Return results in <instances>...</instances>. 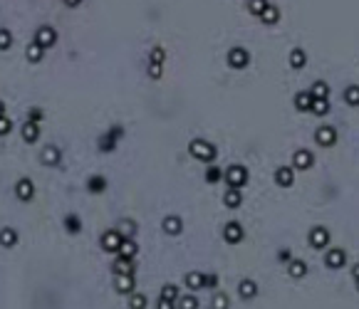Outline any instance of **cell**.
Listing matches in <instances>:
<instances>
[{"label": "cell", "instance_id": "16", "mask_svg": "<svg viewBox=\"0 0 359 309\" xmlns=\"http://www.w3.org/2000/svg\"><path fill=\"white\" fill-rule=\"evenodd\" d=\"M161 230L166 232V235H181V230H184V220H181L178 215H166L163 223H161Z\"/></svg>", "mask_w": 359, "mask_h": 309}, {"label": "cell", "instance_id": "41", "mask_svg": "<svg viewBox=\"0 0 359 309\" xmlns=\"http://www.w3.org/2000/svg\"><path fill=\"white\" fill-rule=\"evenodd\" d=\"M149 60H151V65H163V60H166V50H163V47H154Z\"/></svg>", "mask_w": 359, "mask_h": 309}, {"label": "cell", "instance_id": "22", "mask_svg": "<svg viewBox=\"0 0 359 309\" xmlns=\"http://www.w3.org/2000/svg\"><path fill=\"white\" fill-rule=\"evenodd\" d=\"M292 104H295L297 112H310V107H312V94H310V92H297L295 99H292Z\"/></svg>", "mask_w": 359, "mask_h": 309}, {"label": "cell", "instance_id": "28", "mask_svg": "<svg viewBox=\"0 0 359 309\" xmlns=\"http://www.w3.org/2000/svg\"><path fill=\"white\" fill-rule=\"evenodd\" d=\"M268 5H270V0H248V13L255 15V18H260L268 10Z\"/></svg>", "mask_w": 359, "mask_h": 309}, {"label": "cell", "instance_id": "19", "mask_svg": "<svg viewBox=\"0 0 359 309\" xmlns=\"http://www.w3.org/2000/svg\"><path fill=\"white\" fill-rule=\"evenodd\" d=\"M287 274H290L292 279H300V277H305V274H307V262H305V260H297V257H292V260L287 262Z\"/></svg>", "mask_w": 359, "mask_h": 309}, {"label": "cell", "instance_id": "10", "mask_svg": "<svg viewBox=\"0 0 359 309\" xmlns=\"http://www.w3.org/2000/svg\"><path fill=\"white\" fill-rule=\"evenodd\" d=\"M315 141H317L319 146H334V141H337V129L334 126H319L317 131H315Z\"/></svg>", "mask_w": 359, "mask_h": 309}, {"label": "cell", "instance_id": "29", "mask_svg": "<svg viewBox=\"0 0 359 309\" xmlns=\"http://www.w3.org/2000/svg\"><path fill=\"white\" fill-rule=\"evenodd\" d=\"M178 297H181V292H178V287L176 284H163V289H161V297L159 299H166V302H178Z\"/></svg>", "mask_w": 359, "mask_h": 309}, {"label": "cell", "instance_id": "49", "mask_svg": "<svg viewBox=\"0 0 359 309\" xmlns=\"http://www.w3.org/2000/svg\"><path fill=\"white\" fill-rule=\"evenodd\" d=\"M62 3H65L67 8H77V5H80L82 0H62Z\"/></svg>", "mask_w": 359, "mask_h": 309}, {"label": "cell", "instance_id": "5", "mask_svg": "<svg viewBox=\"0 0 359 309\" xmlns=\"http://www.w3.org/2000/svg\"><path fill=\"white\" fill-rule=\"evenodd\" d=\"M324 265H327L329 270H342V267L347 265V250H342V247H332V250H327V255H324Z\"/></svg>", "mask_w": 359, "mask_h": 309}, {"label": "cell", "instance_id": "33", "mask_svg": "<svg viewBox=\"0 0 359 309\" xmlns=\"http://www.w3.org/2000/svg\"><path fill=\"white\" fill-rule=\"evenodd\" d=\"M260 20L265 23V25H275L280 20V8H275V5H268V10L260 15Z\"/></svg>", "mask_w": 359, "mask_h": 309}, {"label": "cell", "instance_id": "15", "mask_svg": "<svg viewBox=\"0 0 359 309\" xmlns=\"http://www.w3.org/2000/svg\"><path fill=\"white\" fill-rule=\"evenodd\" d=\"M186 287L191 289V294L199 292V289H206V272H201V270L189 272L186 274Z\"/></svg>", "mask_w": 359, "mask_h": 309}, {"label": "cell", "instance_id": "20", "mask_svg": "<svg viewBox=\"0 0 359 309\" xmlns=\"http://www.w3.org/2000/svg\"><path fill=\"white\" fill-rule=\"evenodd\" d=\"M23 139H25L28 144H35V141L40 139V124L25 121V124H23Z\"/></svg>", "mask_w": 359, "mask_h": 309}, {"label": "cell", "instance_id": "50", "mask_svg": "<svg viewBox=\"0 0 359 309\" xmlns=\"http://www.w3.org/2000/svg\"><path fill=\"white\" fill-rule=\"evenodd\" d=\"M352 277H354V279H359V262L352 267Z\"/></svg>", "mask_w": 359, "mask_h": 309}, {"label": "cell", "instance_id": "1", "mask_svg": "<svg viewBox=\"0 0 359 309\" xmlns=\"http://www.w3.org/2000/svg\"><path fill=\"white\" fill-rule=\"evenodd\" d=\"M189 154L194 156L196 161H201V163H213L216 156H218V151H216V146H213L211 141H206V139H194V141L189 144Z\"/></svg>", "mask_w": 359, "mask_h": 309}, {"label": "cell", "instance_id": "27", "mask_svg": "<svg viewBox=\"0 0 359 309\" xmlns=\"http://www.w3.org/2000/svg\"><path fill=\"white\" fill-rule=\"evenodd\" d=\"M112 270H114V274H134L131 260H124V257H119V255H117V260H114Z\"/></svg>", "mask_w": 359, "mask_h": 309}, {"label": "cell", "instance_id": "39", "mask_svg": "<svg viewBox=\"0 0 359 309\" xmlns=\"http://www.w3.org/2000/svg\"><path fill=\"white\" fill-rule=\"evenodd\" d=\"M65 228H67V232H72V235H75V232H80L82 230L80 218H77V215H67V218H65Z\"/></svg>", "mask_w": 359, "mask_h": 309}, {"label": "cell", "instance_id": "24", "mask_svg": "<svg viewBox=\"0 0 359 309\" xmlns=\"http://www.w3.org/2000/svg\"><path fill=\"white\" fill-rule=\"evenodd\" d=\"M136 250H139V247H136V242L124 237V242H121V247H119V252H117V255L124 257V260H134V257H136Z\"/></svg>", "mask_w": 359, "mask_h": 309}, {"label": "cell", "instance_id": "34", "mask_svg": "<svg viewBox=\"0 0 359 309\" xmlns=\"http://www.w3.org/2000/svg\"><path fill=\"white\" fill-rule=\"evenodd\" d=\"M310 112H312V114H317V116H327L329 114V102H327V99H315V97H312V107H310Z\"/></svg>", "mask_w": 359, "mask_h": 309}, {"label": "cell", "instance_id": "23", "mask_svg": "<svg viewBox=\"0 0 359 309\" xmlns=\"http://www.w3.org/2000/svg\"><path fill=\"white\" fill-rule=\"evenodd\" d=\"M223 203H226L228 208H238L240 203H243V191H240V188H228V191L223 193Z\"/></svg>", "mask_w": 359, "mask_h": 309}, {"label": "cell", "instance_id": "47", "mask_svg": "<svg viewBox=\"0 0 359 309\" xmlns=\"http://www.w3.org/2000/svg\"><path fill=\"white\" fill-rule=\"evenodd\" d=\"M218 287V274H206V289H216Z\"/></svg>", "mask_w": 359, "mask_h": 309}, {"label": "cell", "instance_id": "14", "mask_svg": "<svg viewBox=\"0 0 359 309\" xmlns=\"http://www.w3.org/2000/svg\"><path fill=\"white\" fill-rule=\"evenodd\" d=\"M114 289L119 294H134V274H114Z\"/></svg>", "mask_w": 359, "mask_h": 309}, {"label": "cell", "instance_id": "2", "mask_svg": "<svg viewBox=\"0 0 359 309\" xmlns=\"http://www.w3.org/2000/svg\"><path fill=\"white\" fill-rule=\"evenodd\" d=\"M223 178H226L228 188H243V186L248 183V168H245V166H238V163H236V166L226 168Z\"/></svg>", "mask_w": 359, "mask_h": 309}, {"label": "cell", "instance_id": "30", "mask_svg": "<svg viewBox=\"0 0 359 309\" xmlns=\"http://www.w3.org/2000/svg\"><path fill=\"white\" fill-rule=\"evenodd\" d=\"M310 94H312L315 99H327V97H329V84H327V82H322V79H317V82L312 84Z\"/></svg>", "mask_w": 359, "mask_h": 309}, {"label": "cell", "instance_id": "37", "mask_svg": "<svg viewBox=\"0 0 359 309\" xmlns=\"http://www.w3.org/2000/svg\"><path fill=\"white\" fill-rule=\"evenodd\" d=\"M119 232L126 237V240H131V237H134V232H136V223H134V220H129V218H124V220L119 223Z\"/></svg>", "mask_w": 359, "mask_h": 309}, {"label": "cell", "instance_id": "25", "mask_svg": "<svg viewBox=\"0 0 359 309\" xmlns=\"http://www.w3.org/2000/svg\"><path fill=\"white\" fill-rule=\"evenodd\" d=\"M25 57H28L30 62H42V57H45V47H40L38 42H30V45L25 47Z\"/></svg>", "mask_w": 359, "mask_h": 309}, {"label": "cell", "instance_id": "4", "mask_svg": "<svg viewBox=\"0 0 359 309\" xmlns=\"http://www.w3.org/2000/svg\"><path fill=\"white\" fill-rule=\"evenodd\" d=\"M228 65H231L233 70H245V67L250 65V52H248L245 47H231V52H228Z\"/></svg>", "mask_w": 359, "mask_h": 309}, {"label": "cell", "instance_id": "43", "mask_svg": "<svg viewBox=\"0 0 359 309\" xmlns=\"http://www.w3.org/2000/svg\"><path fill=\"white\" fill-rule=\"evenodd\" d=\"M42 119H45V112H42V109H38V107H33V109H30V114H28V121L42 124Z\"/></svg>", "mask_w": 359, "mask_h": 309}, {"label": "cell", "instance_id": "9", "mask_svg": "<svg viewBox=\"0 0 359 309\" xmlns=\"http://www.w3.org/2000/svg\"><path fill=\"white\" fill-rule=\"evenodd\" d=\"M312 163H315V156H312V151H307V149H300V151L292 154V168H295V171H307Z\"/></svg>", "mask_w": 359, "mask_h": 309}, {"label": "cell", "instance_id": "11", "mask_svg": "<svg viewBox=\"0 0 359 309\" xmlns=\"http://www.w3.org/2000/svg\"><path fill=\"white\" fill-rule=\"evenodd\" d=\"M33 42H38V45H40V47H45V50H47V47H52V45L57 42V33H55V28L42 25L40 30L35 33V40H33Z\"/></svg>", "mask_w": 359, "mask_h": 309}, {"label": "cell", "instance_id": "7", "mask_svg": "<svg viewBox=\"0 0 359 309\" xmlns=\"http://www.w3.org/2000/svg\"><path fill=\"white\" fill-rule=\"evenodd\" d=\"M243 225H240L238 220H228L226 225H223V240L228 242V245H238L240 240H243Z\"/></svg>", "mask_w": 359, "mask_h": 309}, {"label": "cell", "instance_id": "17", "mask_svg": "<svg viewBox=\"0 0 359 309\" xmlns=\"http://www.w3.org/2000/svg\"><path fill=\"white\" fill-rule=\"evenodd\" d=\"M15 195H18L20 200H30V198L35 195V186H33V181H30V178H20V181L15 183Z\"/></svg>", "mask_w": 359, "mask_h": 309}, {"label": "cell", "instance_id": "44", "mask_svg": "<svg viewBox=\"0 0 359 309\" xmlns=\"http://www.w3.org/2000/svg\"><path fill=\"white\" fill-rule=\"evenodd\" d=\"M10 129H13V121L8 116H0V136H8Z\"/></svg>", "mask_w": 359, "mask_h": 309}, {"label": "cell", "instance_id": "31", "mask_svg": "<svg viewBox=\"0 0 359 309\" xmlns=\"http://www.w3.org/2000/svg\"><path fill=\"white\" fill-rule=\"evenodd\" d=\"M104 188H107V178H102V176H92L87 181V191H92V193H104Z\"/></svg>", "mask_w": 359, "mask_h": 309}, {"label": "cell", "instance_id": "45", "mask_svg": "<svg viewBox=\"0 0 359 309\" xmlns=\"http://www.w3.org/2000/svg\"><path fill=\"white\" fill-rule=\"evenodd\" d=\"M161 75H163V65H149V77L161 79Z\"/></svg>", "mask_w": 359, "mask_h": 309}, {"label": "cell", "instance_id": "46", "mask_svg": "<svg viewBox=\"0 0 359 309\" xmlns=\"http://www.w3.org/2000/svg\"><path fill=\"white\" fill-rule=\"evenodd\" d=\"M278 260L280 262H290V260H292V250H290V247H282L278 252Z\"/></svg>", "mask_w": 359, "mask_h": 309}, {"label": "cell", "instance_id": "52", "mask_svg": "<svg viewBox=\"0 0 359 309\" xmlns=\"http://www.w3.org/2000/svg\"><path fill=\"white\" fill-rule=\"evenodd\" d=\"M354 284H357V289H359V279H354Z\"/></svg>", "mask_w": 359, "mask_h": 309}, {"label": "cell", "instance_id": "18", "mask_svg": "<svg viewBox=\"0 0 359 309\" xmlns=\"http://www.w3.org/2000/svg\"><path fill=\"white\" fill-rule=\"evenodd\" d=\"M40 161L45 163V166H57V163L62 161V151H60L57 146H45Z\"/></svg>", "mask_w": 359, "mask_h": 309}, {"label": "cell", "instance_id": "8", "mask_svg": "<svg viewBox=\"0 0 359 309\" xmlns=\"http://www.w3.org/2000/svg\"><path fill=\"white\" fill-rule=\"evenodd\" d=\"M121 136H124V129H121V126H114L112 131H107V134L99 139V149H102L104 154L114 151V146H117V141H119Z\"/></svg>", "mask_w": 359, "mask_h": 309}, {"label": "cell", "instance_id": "6", "mask_svg": "<svg viewBox=\"0 0 359 309\" xmlns=\"http://www.w3.org/2000/svg\"><path fill=\"white\" fill-rule=\"evenodd\" d=\"M310 247L312 250H324L327 245H329V230L327 228H322V225H315L312 230H310Z\"/></svg>", "mask_w": 359, "mask_h": 309}, {"label": "cell", "instance_id": "13", "mask_svg": "<svg viewBox=\"0 0 359 309\" xmlns=\"http://www.w3.org/2000/svg\"><path fill=\"white\" fill-rule=\"evenodd\" d=\"M275 183H278L280 188H290L295 183V168L292 166H280L278 171H275Z\"/></svg>", "mask_w": 359, "mask_h": 309}, {"label": "cell", "instance_id": "32", "mask_svg": "<svg viewBox=\"0 0 359 309\" xmlns=\"http://www.w3.org/2000/svg\"><path fill=\"white\" fill-rule=\"evenodd\" d=\"M344 102L349 107H359V84H349L344 89Z\"/></svg>", "mask_w": 359, "mask_h": 309}, {"label": "cell", "instance_id": "42", "mask_svg": "<svg viewBox=\"0 0 359 309\" xmlns=\"http://www.w3.org/2000/svg\"><path fill=\"white\" fill-rule=\"evenodd\" d=\"M10 45H13V33L10 30H0V50L5 52V50H10Z\"/></svg>", "mask_w": 359, "mask_h": 309}, {"label": "cell", "instance_id": "51", "mask_svg": "<svg viewBox=\"0 0 359 309\" xmlns=\"http://www.w3.org/2000/svg\"><path fill=\"white\" fill-rule=\"evenodd\" d=\"M0 116H5V104L0 102Z\"/></svg>", "mask_w": 359, "mask_h": 309}, {"label": "cell", "instance_id": "35", "mask_svg": "<svg viewBox=\"0 0 359 309\" xmlns=\"http://www.w3.org/2000/svg\"><path fill=\"white\" fill-rule=\"evenodd\" d=\"M149 304V299H146V294H141V292H134L131 297H129V309H146Z\"/></svg>", "mask_w": 359, "mask_h": 309}, {"label": "cell", "instance_id": "38", "mask_svg": "<svg viewBox=\"0 0 359 309\" xmlns=\"http://www.w3.org/2000/svg\"><path fill=\"white\" fill-rule=\"evenodd\" d=\"M223 178V171L218 166H208L206 168V183H218Z\"/></svg>", "mask_w": 359, "mask_h": 309}, {"label": "cell", "instance_id": "40", "mask_svg": "<svg viewBox=\"0 0 359 309\" xmlns=\"http://www.w3.org/2000/svg\"><path fill=\"white\" fill-rule=\"evenodd\" d=\"M228 307H231V299H228V294L218 292V294L213 297V309H228Z\"/></svg>", "mask_w": 359, "mask_h": 309}, {"label": "cell", "instance_id": "48", "mask_svg": "<svg viewBox=\"0 0 359 309\" xmlns=\"http://www.w3.org/2000/svg\"><path fill=\"white\" fill-rule=\"evenodd\" d=\"M159 309H176L173 302H166V299H159Z\"/></svg>", "mask_w": 359, "mask_h": 309}, {"label": "cell", "instance_id": "21", "mask_svg": "<svg viewBox=\"0 0 359 309\" xmlns=\"http://www.w3.org/2000/svg\"><path fill=\"white\" fill-rule=\"evenodd\" d=\"M305 65H307V55H305V50H302V47L290 50V67H292V70H302Z\"/></svg>", "mask_w": 359, "mask_h": 309}, {"label": "cell", "instance_id": "26", "mask_svg": "<svg viewBox=\"0 0 359 309\" xmlns=\"http://www.w3.org/2000/svg\"><path fill=\"white\" fill-rule=\"evenodd\" d=\"M18 242V230L15 228H3L0 230V247H13Z\"/></svg>", "mask_w": 359, "mask_h": 309}, {"label": "cell", "instance_id": "12", "mask_svg": "<svg viewBox=\"0 0 359 309\" xmlns=\"http://www.w3.org/2000/svg\"><path fill=\"white\" fill-rule=\"evenodd\" d=\"M258 292H260V287H258V282H255V279L245 277V279H240L238 282L240 299H255V297H258Z\"/></svg>", "mask_w": 359, "mask_h": 309}, {"label": "cell", "instance_id": "3", "mask_svg": "<svg viewBox=\"0 0 359 309\" xmlns=\"http://www.w3.org/2000/svg\"><path fill=\"white\" fill-rule=\"evenodd\" d=\"M121 242H124V235H121L119 230H107L102 235V250L109 252V255H117V252H119Z\"/></svg>", "mask_w": 359, "mask_h": 309}, {"label": "cell", "instance_id": "36", "mask_svg": "<svg viewBox=\"0 0 359 309\" xmlns=\"http://www.w3.org/2000/svg\"><path fill=\"white\" fill-rule=\"evenodd\" d=\"M176 307L178 309H199V299H196V294H184V297H178Z\"/></svg>", "mask_w": 359, "mask_h": 309}]
</instances>
